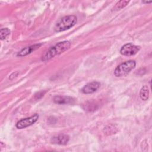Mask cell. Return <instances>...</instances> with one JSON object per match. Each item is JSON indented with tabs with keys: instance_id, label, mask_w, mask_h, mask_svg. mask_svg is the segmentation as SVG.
Returning a JSON list of instances; mask_svg holds the SVG:
<instances>
[{
	"instance_id": "1",
	"label": "cell",
	"mask_w": 152,
	"mask_h": 152,
	"mask_svg": "<svg viewBox=\"0 0 152 152\" xmlns=\"http://www.w3.org/2000/svg\"><path fill=\"white\" fill-rule=\"evenodd\" d=\"M71 46V43L69 41L64 40L56 44L55 46L49 49L42 56V61H46L56 55H59L61 53L64 52L69 49Z\"/></svg>"
},
{
	"instance_id": "2",
	"label": "cell",
	"mask_w": 152,
	"mask_h": 152,
	"mask_svg": "<svg viewBox=\"0 0 152 152\" xmlns=\"http://www.w3.org/2000/svg\"><path fill=\"white\" fill-rule=\"evenodd\" d=\"M77 18L76 16L71 15H67L61 18L55 24L54 30L56 32H61L72 27L77 23Z\"/></svg>"
},
{
	"instance_id": "3",
	"label": "cell",
	"mask_w": 152,
	"mask_h": 152,
	"mask_svg": "<svg viewBox=\"0 0 152 152\" xmlns=\"http://www.w3.org/2000/svg\"><path fill=\"white\" fill-rule=\"evenodd\" d=\"M136 65L135 61L129 60L119 65L114 71V75L116 77H120L127 75Z\"/></svg>"
},
{
	"instance_id": "4",
	"label": "cell",
	"mask_w": 152,
	"mask_h": 152,
	"mask_svg": "<svg viewBox=\"0 0 152 152\" xmlns=\"http://www.w3.org/2000/svg\"><path fill=\"white\" fill-rule=\"evenodd\" d=\"M140 50V46L133 45L132 43H126L124 45L120 50L121 55L127 56H134Z\"/></svg>"
},
{
	"instance_id": "5",
	"label": "cell",
	"mask_w": 152,
	"mask_h": 152,
	"mask_svg": "<svg viewBox=\"0 0 152 152\" xmlns=\"http://www.w3.org/2000/svg\"><path fill=\"white\" fill-rule=\"evenodd\" d=\"M39 115L34 114L30 117L22 119L18 121L16 124V127L18 129H23L28 127L34 124L38 119Z\"/></svg>"
},
{
	"instance_id": "6",
	"label": "cell",
	"mask_w": 152,
	"mask_h": 152,
	"mask_svg": "<svg viewBox=\"0 0 152 152\" xmlns=\"http://www.w3.org/2000/svg\"><path fill=\"white\" fill-rule=\"evenodd\" d=\"M100 87V83L98 81H91L85 85L81 89V91L84 94H91L96 91Z\"/></svg>"
},
{
	"instance_id": "7",
	"label": "cell",
	"mask_w": 152,
	"mask_h": 152,
	"mask_svg": "<svg viewBox=\"0 0 152 152\" xmlns=\"http://www.w3.org/2000/svg\"><path fill=\"white\" fill-rule=\"evenodd\" d=\"M42 45V43H38V44H35L33 45H31L30 46L28 47H26L23 48V49H21L18 53H17V56H26L30 53H31L32 52L38 49Z\"/></svg>"
},
{
	"instance_id": "8",
	"label": "cell",
	"mask_w": 152,
	"mask_h": 152,
	"mask_svg": "<svg viewBox=\"0 0 152 152\" xmlns=\"http://www.w3.org/2000/svg\"><path fill=\"white\" fill-rule=\"evenodd\" d=\"M53 102L59 104H69L74 102V99L66 96H56L53 99Z\"/></svg>"
},
{
	"instance_id": "9",
	"label": "cell",
	"mask_w": 152,
	"mask_h": 152,
	"mask_svg": "<svg viewBox=\"0 0 152 152\" xmlns=\"http://www.w3.org/2000/svg\"><path fill=\"white\" fill-rule=\"evenodd\" d=\"M69 137L65 134H60L57 137H53L52 141L60 145H65L69 141Z\"/></svg>"
},
{
	"instance_id": "10",
	"label": "cell",
	"mask_w": 152,
	"mask_h": 152,
	"mask_svg": "<svg viewBox=\"0 0 152 152\" xmlns=\"http://www.w3.org/2000/svg\"><path fill=\"white\" fill-rule=\"evenodd\" d=\"M140 97L142 100H147L149 97V90L147 86H144L140 91Z\"/></svg>"
},
{
	"instance_id": "11",
	"label": "cell",
	"mask_w": 152,
	"mask_h": 152,
	"mask_svg": "<svg viewBox=\"0 0 152 152\" xmlns=\"http://www.w3.org/2000/svg\"><path fill=\"white\" fill-rule=\"evenodd\" d=\"M129 1H124V0L120 1L116 4L115 7L113 8V11L120 10L123 8H124L125 7H126L129 4Z\"/></svg>"
},
{
	"instance_id": "12",
	"label": "cell",
	"mask_w": 152,
	"mask_h": 152,
	"mask_svg": "<svg viewBox=\"0 0 152 152\" xmlns=\"http://www.w3.org/2000/svg\"><path fill=\"white\" fill-rule=\"evenodd\" d=\"M103 131L105 134L111 135L113 134H115V132H116V130L113 125H109L106 126L105 128H104Z\"/></svg>"
},
{
	"instance_id": "13",
	"label": "cell",
	"mask_w": 152,
	"mask_h": 152,
	"mask_svg": "<svg viewBox=\"0 0 152 152\" xmlns=\"http://www.w3.org/2000/svg\"><path fill=\"white\" fill-rule=\"evenodd\" d=\"M10 34V30L8 28H2L0 30L1 40H4Z\"/></svg>"
},
{
	"instance_id": "14",
	"label": "cell",
	"mask_w": 152,
	"mask_h": 152,
	"mask_svg": "<svg viewBox=\"0 0 152 152\" xmlns=\"http://www.w3.org/2000/svg\"><path fill=\"white\" fill-rule=\"evenodd\" d=\"M142 3H146V4H150L152 2V1H142Z\"/></svg>"
}]
</instances>
